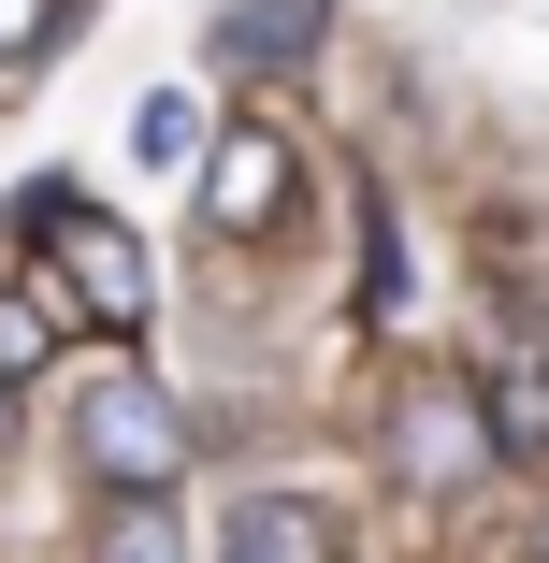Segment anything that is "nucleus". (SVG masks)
I'll return each instance as SVG.
<instances>
[{
  "mask_svg": "<svg viewBox=\"0 0 549 563\" xmlns=\"http://www.w3.org/2000/svg\"><path fill=\"white\" fill-rule=\"evenodd\" d=\"M202 145H217V117H202L188 87H145V101H131V159H145V174H202Z\"/></svg>",
  "mask_w": 549,
  "mask_h": 563,
  "instance_id": "1a4fd4ad",
  "label": "nucleus"
},
{
  "mask_svg": "<svg viewBox=\"0 0 549 563\" xmlns=\"http://www.w3.org/2000/svg\"><path fill=\"white\" fill-rule=\"evenodd\" d=\"M188 405H174V376H145V362H87L73 376V477H87V506H188Z\"/></svg>",
  "mask_w": 549,
  "mask_h": 563,
  "instance_id": "f257e3e1",
  "label": "nucleus"
},
{
  "mask_svg": "<svg viewBox=\"0 0 549 563\" xmlns=\"http://www.w3.org/2000/svg\"><path fill=\"white\" fill-rule=\"evenodd\" d=\"M188 202H202V232H217V246H261L275 217L304 202V145H289L275 117H217V145H202Z\"/></svg>",
  "mask_w": 549,
  "mask_h": 563,
  "instance_id": "20e7f679",
  "label": "nucleus"
},
{
  "mask_svg": "<svg viewBox=\"0 0 549 563\" xmlns=\"http://www.w3.org/2000/svg\"><path fill=\"white\" fill-rule=\"evenodd\" d=\"M477 419H492V463H549V362H492Z\"/></svg>",
  "mask_w": 549,
  "mask_h": 563,
  "instance_id": "0eeeda50",
  "label": "nucleus"
},
{
  "mask_svg": "<svg viewBox=\"0 0 549 563\" xmlns=\"http://www.w3.org/2000/svg\"><path fill=\"white\" fill-rule=\"evenodd\" d=\"M376 463L391 492H433V506H463L492 492V419H477V376H391V419H376Z\"/></svg>",
  "mask_w": 549,
  "mask_h": 563,
  "instance_id": "7ed1b4c3",
  "label": "nucleus"
},
{
  "mask_svg": "<svg viewBox=\"0 0 549 563\" xmlns=\"http://www.w3.org/2000/svg\"><path fill=\"white\" fill-rule=\"evenodd\" d=\"M217 563H348V534H333V506H318V492L261 477V492L217 506Z\"/></svg>",
  "mask_w": 549,
  "mask_h": 563,
  "instance_id": "39448f33",
  "label": "nucleus"
},
{
  "mask_svg": "<svg viewBox=\"0 0 549 563\" xmlns=\"http://www.w3.org/2000/svg\"><path fill=\"white\" fill-rule=\"evenodd\" d=\"M0 448H15V376H0Z\"/></svg>",
  "mask_w": 549,
  "mask_h": 563,
  "instance_id": "ddd939ff",
  "label": "nucleus"
},
{
  "mask_svg": "<svg viewBox=\"0 0 549 563\" xmlns=\"http://www.w3.org/2000/svg\"><path fill=\"white\" fill-rule=\"evenodd\" d=\"M73 563H188V506H87Z\"/></svg>",
  "mask_w": 549,
  "mask_h": 563,
  "instance_id": "6e6552de",
  "label": "nucleus"
},
{
  "mask_svg": "<svg viewBox=\"0 0 549 563\" xmlns=\"http://www.w3.org/2000/svg\"><path fill=\"white\" fill-rule=\"evenodd\" d=\"M58 44H73V0H0V87H30Z\"/></svg>",
  "mask_w": 549,
  "mask_h": 563,
  "instance_id": "9b49d317",
  "label": "nucleus"
},
{
  "mask_svg": "<svg viewBox=\"0 0 549 563\" xmlns=\"http://www.w3.org/2000/svg\"><path fill=\"white\" fill-rule=\"evenodd\" d=\"M362 318H376V332L405 318V232H391V202H376V188H362Z\"/></svg>",
  "mask_w": 549,
  "mask_h": 563,
  "instance_id": "f8f14e48",
  "label": "nucleus"
},
{
  "mask_svg": "<svg viewBox=\"0 0 549 563\" xmlns=\"http://www.w3.org/2000/svg\"><path fill=\"white\" fill-rule=\"evenodd\" d=\"M30 289L58 303V332H87L101 362H131L145 318H160V261H145V232H117L101 202H73L58 232H44V275H30Z\"/></svg>",
  "mask_w": 549,
  "mask_h": 563,
  "instance_id": "f03ea898",
  "label": "nucleus"
},
{
  "mask_svg": "<svg viewBox=\"0 0 549 563\" xmlns=\"http://www.w3.org/2000/svg\"><path fill=\"white\" fill-rule=\"evenodd\" d=\"M535 563H549V520H535Z\"/></svg>",
  "mask_w": 549,
  "mask_h": 563,
  "instance_id": "4468645a",
  "label": "nucleus"
},
{
  "mask_svg": "<svg viewBox=\"0 0 549 563\" xmlns=\"http://www.w3.org/2000/svg\"><path fill=\"white\" fill-rule=\"evenodd\" d=\"M58 347H73V332H58V303H44V289H0V376L30 390V376H44Z\"/></svg>",
  "mask_w": 549,
  "mask_h": 563,
  "instance_id": "9d476101",
  "label": "nucleus"
},
{
  "mask_svg": "<svg viewBox=\"0 0 549 563\" xmlns=\"http://www.w3.org/2000/svg\"><path fill=\"white\" fill-rule=\"evenodd\" d=\"M318 30H333V0H232L217 15V73H289V58H318Z\"/></svg>",
  "mask_w": 549,
  "mask_h": 563,
  "instance_id": "423d86ee",
  "label": "nucleus"
}]
</instances>
